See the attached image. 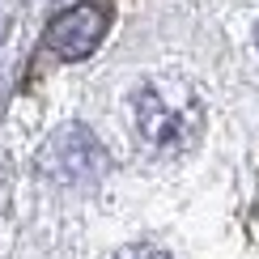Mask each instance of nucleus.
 I'll return each instance as SVG.
<instances>
[{
  "label": "nucleus",
  "mask_w": 259,
  "mask_h": 259,
  "mask_svg": "<svg viewBox=\"0 0 259 259\" xmlns=\"http://www.w3.org/2000/svg\"><path fill=\"white\" fill-rule=\"evenodd\" d=\"M255 42H259V26H255Z\"/></svg>",
  "instance_id": "nucleus-5"
},
{
  "label": "nucleus",
  "mask_w": 259,
  "mask_h": 259,
  "mask_svg": "<svg viewBox=\"0 0 259 259\" xmlns=\"http://www.w3.org/2000/svg\"><path fill=\"white\" fill-rule=\"evenodd\" d=\"M115 259H170V255L157 251V246H127V251H119Z\"/></svg>",
  "instance_id": "nucleus-4"
},
{
  "label": "nucleus",
  "mask_w": 259,
  "mask_h": 259,
  "mask_svg": "<svg viewBox=\"0 0 259 259\" xmlns=\"http://www.w3.org/2000/svg\"><path fill=\"white\" fill-rule=\"evenodd\" d=\"M196 119H200L196 102L191 98L175 102L166 94V85H145V90L136 94V123H140V132H145V140H153L161 149L183 145V140L196 132Z\"/></svg>",
  "instance_id": "nucleus-1"
},
{
  "label": "nucleus",
  "mask_w": 259,
  "mask_h": 259,
  "mask_svg": "<svg viewBox=\"0 0 259 259\" xmlns=\"http://www.w3.org/2000/svg\"><path fill=\"white\" fill-rule=\"evenodd\" d=\"M42 170L60 183H94L106 170V153L85 127H64L42 149Z\"/></svg>",
  "instance_id": "nucleus-3"
},
{
  "label": "nucleus",
  "mask_w": 259,
  "mask_h": 259,
  "mask_svg": "<svg viewBox=\"0 0 259 259\" xmlns=\"http://www.w3.org/2000/svg\"><path fill=\"white\" fill-rule=\"evenodd\" d=\"M111 30V5L106 0H81L68 13H60L47 30V47L60 60H85Z\"/></svg>",
  "instance_id": "nucleus-2"
}]
</instances>
